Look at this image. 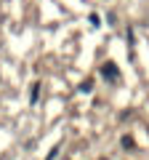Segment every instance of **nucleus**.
Instances as JSON below:
<instances>
[{
	"instance_id": "1",
	"label": "nucleus",
	"mask_w": 149,
	"mask_h": 160,
	"mask_svg": "<svg viewBox=\"0 0 149 160\" xmlns=\"http://www.w3.org/2000/svg\"><path fill=\"white\" fill-rule=\"evenodd\" d=\"M101 75H104L107 80H112V83L120 80V69L115 67V62H107V64H104V67H101Z\"/></svg>"
},
{
	"instance_id": "2",
	"label": "nucleus",
	"mask_w": 149,
	"mask_h": 160,
	"mask_svg": "<svg viewBox=\"0 0 149 160\" xmlns=\"http://www.w3.org/2000/svg\"><path fill=\"white\" fill-rule=\"evenodd\" d=\"M37 93H40V86H37V83H35V86H32V104L37 102Z\"/></svg>"
},
{
	"instance_id": "3",
	"label": "nucleus",
	"mask_w": 149,
	"mask_h": 160,
	"mask_svg": "<svg viewBox=\"0 0 149 160\" xmlns=\"http://www.w3.org/2000/svg\"><path fill=\"white\" fill-rule=\"evenodd\" d=\"M91 88H93V83H91V80H85V83H83V86H80V91H85V93H88V91H91Z\"/></svg>"
},
{
	"instance_id": "4",
	"label": "nucleus",
	"mask_w": 149,
	"mask_h": 160,
	"mask_svg": "<svg viewBox=\"0 0 149 160\" xmlns=\"http://www.w3.org/2000/svg\"><path fill=\"white\" fill-rule=\"evenodd\" d=\"M123 147L131 149V147H133V139H131V136H125V139H123Z\"/></svg>"
}]
</instances>
